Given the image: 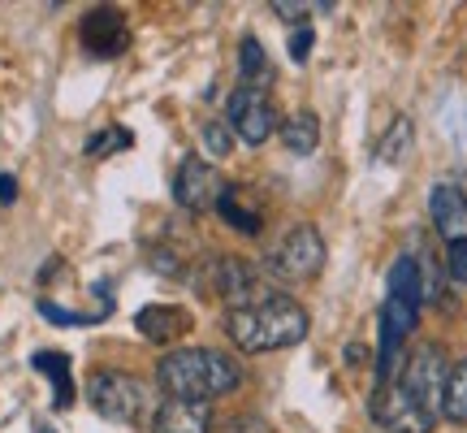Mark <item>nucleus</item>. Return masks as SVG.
I'll return each mask as SVG.
<instances>
[{
    "label": "nucleus",
    "instance_id": "nucleus-22",
    "mask_svg": "<svg viewBox=\"0 0 467 433\" xmlns=\"http://www.w3.org/2000/svg\"><path fill=\"white\" fill-rule=\"evenodd\" d=\"M203 143H208L213 156H230V126L225 121H208L203 126Z\"/></svg>",
    "mask_w": 467,
    "mask_h": 433
},
{
    "label": "nucleus",
    "instance_id": "nucleus-6",
    "mask_svg": "<svg viewBox=\"0 0 467 433\" xmlns=\"http://www.w3.org/2000/svg\"><path fill=\"white\" fill-rule=\"evenodd\" d=\"M446 377H451V368H446V355L437 347H420L407 368H399V377L394 382L411 395V399L429 412V417H441V399H446Z\"/></svg>",
    "mask_w": 467,
    "mask_h": 433
},
{
    "label": "nucleus",
    "instance_id": "nucleus-9",
    "mask_svg": "<svg viewBox=\"0 0 467 433\" xmlns=\"http://www.w3.org/2000/svg\"><path fill=\"white\" fill-rule=\"evenodd\" d=\"M221 174L200 156H186L178 169V183H173V200L182 204L186 213H203V208H217L221 200Z\"/></svg>",
    "mask_w": 467,
    "mask_h": 433
},
{
    "label": "nucleus",
    "instance_id": "nucleus-21",
    "mask_svg": "<svg viewBox=\"0 0 467 433\" xmlns=\"http://www.w3.org/2000/svg\"><path fill=\"white\" fill-rule=\"evenodd\" d=\"M268 9L277 17H285V22H303L312 9H334V5H325V0H317V5H307V0H303V5H295V0H273Z\"/></svg>",
    "mask_w": 467,
    "mask_h": 433
},
{
    "label": "nucleus",
    "instance_id": "nucleus-26",
    "mask_svg": "<svg viewBox=\"0 0 467 433\" xmlns=\"http://www.w3.org/2000/svg\"><path fill=\"white\" fill-rule=\"evenodd\" d=\"M39 433H52V425H39Z\"/></svg>",
    "mask_w": 467,
    "mask_h": 433
},
{
    "label": "nucleus",
    "instance_id": "nucleus-12",
    "mask_svg": "<svg viewBox=\"0 0 467 433\" xmlns=\"http://www.w3.org/2000/svg\"><path fill=\"white\" fill-rule=\"evenodd\" d=\"M151 433H213V412L208 403L165 399L151 417Z\"/></svg>",
    "mask_w": 467,
    "mask_h": 433
},
{
    "label": "nucleus",
    "instance_id": "nucleus-19",
    "mask_svg": "<svg viewBox=\"0 0 467 433\" xmlns=\"http://www.w3.org/2000/svg\"><path fill=\"white\" fill-rule=\"evenodd\" d=\"M238 69H243V87L268 83V57H265V48H260L251 35L243 39V48H238Z\"/></svg>",
    "mask_w": 467,
    "mask_h": 433
},
{
    "label": "nucleus",
    "instance_id": "nucleus-18",
    "mask_svg": "<svg viewBox=\"0 0 467 433\" xmlns=\"http://www.w3.org/2000/svg\"><path fill=\"white\" fill-rule=\"evenodd\" d=\"M441 417H451L454 425H467V360L451 368L446 377V399H441Z\"/></svg>",
    "mask_w": 467,
    "mask_h": 433
},
{
    "label": "nucleus",
    "instance_id": "nucleus-11",
    "mask_svg": "<svg viewBox=\"0 0 467 433\" xmlns=\"http://www.w3.org/2000/svg\"><path fill=\"white\" fill-rule=\"evenodd\" d=\"M208 286L230 300V308L255 300V269L238 256H213L208 260Z\"/></svg>",
    "mask_w": 467,
    "mask_h": 433
},
{
    "label": "nucleus",
    "instance_id": "nucleus-13",
    "mask_svg": "<svg viewBox=\"0 0 467 433\" xmlns=\"http://www.w3.org/2000/svg\"><path fill=\"white\" fill-rule=\"evenodd\" d=\"M139 333L148 343H178L186 330H191V312L178 308V303H148L139 317H134Z\"/></svg>",
    "mask_w": 467,
    "mask_h": 433
},
{
    "label": "nucleus",
    "instance_id": "nucleus-23",
    "mask_svg": "<svg viewBox=\"0 0 467 433\" xmlns=\"http://www.w3.org/2000/svg\"><path fill=\"white\" fill-rule=\"evenodd\" d=\"M446 269H451L454 282L467 286V238L463 243H451V251H446Z\"/></svg>",
    "mask_w": 467,
    "mask_h": 433
},
{
    "label": "nucleus",
    "instance_id": "nucleus-8",
    "mask_svg": "<svg viewBox=\"0 0 467 433\" xmlns=\"http://www.w3.org/2000/svg\"><path fill=\"white\" fill-rule=\"evenodd\" d=\"M372 417H377V425L389 433H429L433 429V420L424 407H420L407 390H402L399 382H389L377 390V399H372Z\"/></svg>",
    "mask_w": 467,
    "mask_h": 433
},
{
    "label": "nucleus",
    "instance_id": "nucleus-3",
    "mask_svg": "<svg viewBox=\"0 0 467 433\" xmlns=\"http://www.w3.org/2000/svg\"><path fill=\"white\" fill-rule=\"evenodd\" d=\"M87 403H91L96 417L113 420V425H134V420L143 417V407H148V385L139 382L134 373L104 368L87 385Z\"/></svg>",
    "mask_w": 467,
    "mask_h": 433
},
{
    "label": "nucleus",
    "instance_id": "nucleus-1",
    "mask_svg": "<svg viewBox=\"0 0 467 433\" xmlns=\"http://www.w3.org/2000/svg\"><path fill=\"white\" fill-rule=\"evenodd\" d=\"M225 333L234 338V347L251 355L282 351L307 338V312L290 295H255L251 303H238L225 312Z\"/></svg>",
    "mask_w": 467,
    "mask_h": 433
},
{
    "label": "nucleus",
    "instance_id": "nucleus-2",
    "mask_svg": "<svg viewBox=\"0 0 467 433\" xmlns=\"http://www.w3.org/2000/svg\"><path fill=\"white\" fill-rule=\"evenodd\" d=\"M156 382H161V390H165L169 399L213 403L243 382V368L213 347H182V351H169L165 360H161Z\"/></svg>",
    "mask_w": 467,
    "mask_h": 433
},
{
    "label": "nucleus",
    "instance_id": "nucleus-20",
    "mask_svg": "<svg viewBox=\"0 0 467 433\" xmlns=\"http://www.w3.org/2000/svg\"><path fill=\"white\" fill-rule=\"evenodd\" d=\"M130 143H134V134L126 126H109V131L87 139V156H113V152H126Z\"/></svg>",
    "mask_w": 467,
    "mask_h": 433
},
{
    "label": "nucleus",
    "instance_id": "nucleus-7",
    "mask_svg": "<svg viewBox=\"0 0 467 433\" xmlns=\"http://www.w3.org/2000/svg\"><path fill=\"white\" fill-rule=\"evenodd\" d=\"M78 35H83V48L91 52V57H100V61H113V57H121V52L130 48L126 14L113 9V5H96V9L83 17Z\"/></svg>",
    "mask_w": 467,
    "mask_h": 433
},
{
    "label": "nucleus",
    "instance_id": "nucleus-4",
    "mask_svg": "<svg viewBox=\"0 0 467 433\" xmlns=\"http://www.w3.org/2000/svg\"><path fill=\"white\" fill-rule=\"evenodd\" d=\"M265 265L282 282H307L325 265V238L317 234V226H295V230H285V238L277 248L268 251Z\"/></svg>",
    "mask_w": 467,
    "mask_h": 433
},
{
    "label": "nucleus",
    "instance_id": "nucleus-16",
    "mask_svg": "<svg viewBox=\"0 0 467 433\" xmlns=\"http://www.w3.org/2000/svg\"><path fill=\"white\" fill-rule=\"evenodd\" d=\"M35 368H39V373L52 382V390H57L52 403H57V407H69V403H74V382H69L66 355H61V351H39V355H35Z\"/></svg>",
    "mask_w": 467,
    "mask_h": 433
},
{
    "label": "nucleus",
    "instance_id": "nucleus-14",
    "mask_svg": "<svg viewBox=\"0 0 467 433\" xmlns=\"http://www.w3.org/2000/svg\"><path fill=\"white\" fill-rule=\"evenodd\" d=\"M217 213L225 216V221H230L238 234H260V226H265V213H260V208L247 200V186H238V183H225V186H221Z\"/></svg>",
    "mask_w": 467,
    "mask_h": 433
},
{
    "label": "nucleus",
    "instance_id": "nucleus-15",
    "mask_svg": "<svg viewBox=\"0 0 467 433\" xmlns=\"http://www.w3.org/2000/svg\"><path fill=\"white\" fill-rule=\"evenodd\" d=\"M277 134H282L285 152H295V156H312L317 143H320V121H317V113H295V117H285Z\"/></svg>",
    "mask_w": 467,
    "mask_h": 433
},
{
    "label": "nucleus",
    "instance_id": "nucleus-25",
    "mask_svg": "<svg viewBox=\"0 0 467 433\" xmlns=\"http://www.w3.org/2000/svg\"><path fill=\"white\" fill-rule=\"evenodd\" d=\"M17 200V183L14 174H0V204H14Z\"/></svg>",
    "mask_w": 467,
    "mask_h": 433
},
{
    "label": "nucleus",
    "instance_id": "nucleus-10",
    "mask_svg": "<svg viewBox=\"0 0 467 433\" xmlns=\"http://www.w3.org/2000/svg\"><path fill=\"white\" fill-rule=\"evenodd\" d=\"M429 213H433V226L446 243H463L467 238V191L459 183H433Z\"/></svg>",
    "mask_w": 467,
    "mask_h": 433
},
{
    "label": "nucleus",
    "instance_id": "nucleus-24",
    "mask_svg": "<svg viewBox=\"0 0 467 433\" xmlns=\"http://www.w3.org/2000/svg\"><path fill=\"white\" fill-rule=\"evenodd\" d=\"M307 57H312V31H307V26H299V31L290 35V61H295V66H303Z\"/></svg>",
    "mask_w": 467,
    "mask_h": 433
},
{
    "label": "nucleus",
    "instance_id": "nucleus-5",
    "mask_svg": "<svg viewBox=\"0 0 467 433\" xmlns=\"http://www.w3.org/2000/svg\"><path fill=\"white\" fill-rule=\"evenodd\" d=\"M225 126H230L243 143L251 148H260L268 143L273 134L282 131V121H277V104L268 100L265 87H238L225 104Z\"/></svg>",
    "mask_w": 467,
    "mask_h": 433
},
{
    "label": "nucleus",
    "instance_id": "nucleus-17",
    "mask_svg": "<svg viewBox=\"0 0 467 433\" xmlns=\"http://www.w3.org/2000/svg\"><path fill=\"white\" fill-rule=\"evenodd\" d=\"M411 139H416V131H411V121L407 117H394V126L381 134V143H377V156H381L385 165H399V161H407V152H411Z\"/></svg>",
    "mask_w": 467,
    "mask_h": 433
}]
</instances>
